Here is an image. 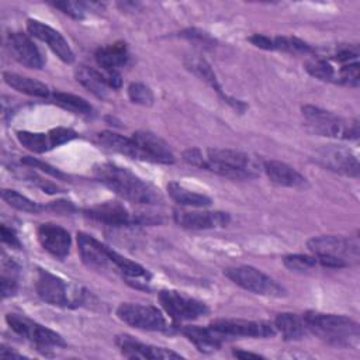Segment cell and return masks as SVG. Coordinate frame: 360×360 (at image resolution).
Here are the masks:
<instances>
[{"instance_id": "cell-1", "label": "cell", "mask_w": 360, "mask_h": 360, "mask_svg": "<svg viewBox=\"0 0 360 360\" xmlns=\"http://www.w3.org/2000/svg\"><path fill=\"white\" fill-rule=\"evenodd\" d=\"M94 176L98 181L111 188L115 194L136 204H162L163 195L149 181L141 179L129 169L115 163H98L94 166Z\"/></svg>"}, {"instance_id": "cell-2", "label": "cell", "mask_w": 360, "mask_h": 360, "mask_svg": "<svg viewBox=\"0 0 360 360\" xmlns=\"http://www.w3.org/2000/svg\"><path fill=\"white\" fill-rule=\"evenodd\" d=\"M302 319L307 330L333 346L357 347L359 345V325L345 315L308 311L302 315Z\"/></svg>"}, {"instance_id": "cell-3", "label": "cell", "mask_w": 360, "mask_h": 360, "mask_svg": "<svg viewBox=\"0 0 360 360\" xmlns=\"http://www.w3.org/2000/svg\"><path fill=\"white\" fill-rule=\"evenodd\" d=\"M222 177L233 180L255 179L263 170V162L256 156L228 148H211L207 150L202 167Z\"/></svg>"}, {"instance_id": "cell-4", "label": "cell", "mask_w": 360, "mask_h": 360, "mask_svg": "<svg viewBox=\"0 0 360 360\" xmlns=\"http://www.w3.org/2000/svg\"><path fill=\"white\" fill-rule=\"evenodd\" d=\"M302 115L305 127L315 135L338 138V139H357L359 121L345 120L330 111L315 105H304Z\"/></svg>"}, {"instance_id": "cell-5", "label": "cell", "mask_w": 360, "mask_h": 360, "mask_svg": "<svg viewBox=\"0 0 360 360\" xmlns=\"http://www.w3.org/2000/svg\"><path fill=\"white\" fill-rule=\"evenodd\" d=\"M35 290L42 301L53 307L75 308L79 307L86 297V291L82 287L69 284L62 277L42 269L38 270Z\"/></svg>"}, {"instance_id": "cell-6", "label": "cell", "mask_w": 360, "mask_h": 360, "mask_svg": "<svg viewBox=\"0 0 360 360\" xmlns=\"http://www.w3.org/2000/svg\"><path fill=\"white\" fill-rule=\"evenodd\" d=\"M224 274L233 281L236 285L242 287L246 291H250L257 295L274 297L280 298L285 295V288L278 284L274 278L267 276L252 266H236L229 267L224 271Z\"/></svg>"}, {"instance_id": "cell-7", "label": "cell", "mask_w": 360, "mask_h": 360, "mask_svg": "<svg viewBox=\"0 0 360 360\" xmlns=\"http://www.w3.org/2000/svg\"><path fill=\"white\" fill-rule=\"evenodd\" d=\"M308 249L316 257H332L345 266L359 260V242L357 239H347L336 235H322L311 238L307 242Z\"/></svg>"}, {"instance_id": "cell-8", "label": "cell", "mask_w": 360, "mask_h": 360, "mask_svg": "<svg viewBox=\"0 0 360 360\" xmlns=\"http://www.w3.org/2000/svg\"><path fill=\"white\" fill-rule=\"evenodd\" d=\"M117 316L127 325L152 332L167 330V321L160 309L153 305L122 302L117 308Z\"/></svg>"}, {"instance_id": "cell-9", "label": "cell", "mask_w": 360, "mask_h": 360, "mask_svg": "<svg viewBox=\"0 0 360 360\" xmlns=\"http://www.w3.org/2000/svg\"><path fill=\"white\" fill-rule=\"evenodd\" d=\"M6 322L13 332L39 347H59L66 345L59 333L27 316L18 314H7Z\"/></svg>"}, {"instance_id": "cell-10", "label": "cell", "mask_w": 360, "mask_h": 360, "mask_svg": "<svg viewBox=\"0 0 360 360\" xmlns=\"http://www.w3.org/2000/svg\"><path fill=\"white\" fill-rule=\"evenodd\" d=\"M159 302L174 321H193L208 314V307L202 301L176 290H162L159 292Z\"/></svg>"}, {"instance_id": "cell-11", "label": "cell", "mask_w": 360, "mask_h": 360, "mask_svg": "<svg viewBox=\"0 0 360 360\" xmlns=\"http://www.w3.org/2000/svg\"><path fill=\"white\" fill-rule=\"evenodd\" d=\"M18 142L34 153H44L53 148H58L75 138L77 134L70 128L58 127L49 132H30V131H17Z\"/></svg>"}, {"instance_id": "cell-12", "label": "cell", "mask_w": 360, "mask_h": 360, "mask_svg": "<svg viewBox=\"0 0 360 360\" xmlns=\"http://www.w3.org/2000/svg\"><path fill=\"white\" fill-rule=\"evenodd\" d=\"M84 215L91 221L108 226H127L145 221L141 215L132 214L124 204L118 201H105L84 210Z\"/></svg>"}, {"instance_id": "cell-13", "label": "cell", "mask_w": 360, "mask_h": 360, "mask_svg": "<svg viewBox=\"0 0 360 360\" xmlns=\"http://www.w3.org/2000/svg\"><path fill=\"white\" fill-rule=\"evenodd\" d=\"M214 329L225 335L245 336V338H270L277 333L273 323L266 321H248V319H217L210 323Z\"/></svg>"}, {"instance_id": "cell-14", "label": "cell", "mask_w": 360, "mask_h": 360, "mask_svg": "<svg viewBox=\"0 0 360 360\" xmlns=\"http://www.w3.org/2000/svg\"><path fill=\"white\" fill-rule=\"evenodd\" d=\"M322 166H325L329 170H333L336 173L349 176V177H357L360 172L359 160L356 155L342 146L335 145H325L316 152L315 158Z\"/></svg>"}, {"instance_id": "cell-15", "label": "cell", "mask_w": 360, "mask_h": 360, "mask_svg": "<svg viewBox=\"0 0 360 360\" xmlns=\"http://www.w3.org/2000/svg\"><path fill=\"white\" fill-rule=\"evenodd\" d=\"M27 30L31 37L45 42L62 62L72 63L75 60V53L70 45L59 31L53 30L52 27L38 20H31V18L27 21Z\"/></svg>"}, {"instance_id": "cell-16", "label": "cell", "mask_w": 360, "mask_h": 360, "mask_svg": "<svg viewBox=\"0 0 360 360\" xmlns=\"http://www.w3.org/2000/svg\"><path fill=\"white\" fill-rule=\"evenodd\" d=\"M174 221L179 226L186 229H217L229 224L231 217L224 211H186L176 210Z\"/></svg>"}, {"instance_id": "cell-17", "label": "cell", "mask_w": 360, "mask_h": 360, "mask_svg": "<svg viewBox=\"0 0 360 360\" xmlns=\"http://www.w3.org/2000/svg\"><path fill=\"white\" fill-rule=\"evenodd\" d=\"M37 235L41 246L53 257L63 260L69 255L72 238L70 233L60 225L52 222L41 224L37 229Z\"/></svg>"}, {"instance_id": "cell-18", "label": "cell", "mask_w": 360, "mask_h": 360, "mask_svg": "<svg viewBox=\"0 0 360 360\" xmlns=\"http://www.w3.org/2000/svg\"><path fill=\"white\" fill-rule=\"evenodd\" d=\"M115 343L121 354L127 359H181V354L170 349L146 345L128 335L117 336Z\"/></svg>"}, {"instance_id": "cell-19", "label": "cell", "mask_w": 360, "mask_h": 360, "mask_svg": "<svg viewBox=\"0 0 360 360\" xmlns=\"http://www.w3.org/2000/svg\"><path fill=\"white\" fill-rule=\"evenodd\" d=\"M7 48L11 56L21 65L31 69H42L44 58L27 34L10 32L7 37Z\"/></svg>"}, {"instance_id": "cell-20", "label": "cell", "mask_w": 360, "mask_h": 360, "mask_svg": "<svg viewBox=\"0 0 360 360\" xmlns=\"http://www.w3.org/2000/svg\"><path fill=\"white\" fill-rule=\"evenodd\" d=\"M131 138L142 150L146 160L165 165L174 163V153L172 152L170 146L156 134L149 131H136Z\"/></svg>"}, {"instance_id": "cell-21", "label": "cell", "mask_w": 360, "mask_h": 360, "mask_svg": "<svg viewBox=\"0 0 360 360\" xmlns=\"http://www.w3.org/2000/svg\"><path fill=\"white\" fill-rule=\"evenodd\" d=\"M77 249L83 263L91 269H105L112 266L111 249L89 233L77 232Z\"/></svg>"}, {"instance_id": "cell-22", "label": "cell", "mask_w": 360, "mask_h": 360, "mask_svg": "<svg viewBox=\"0 0 360 360\" xmlns=\"http://www.w3.org/2000/svg\"><path fill=\"white\" fill-rule=\"evenodd\" d=\"M263 170L271 183L281 187L301 188L308 184L307 179L300 172L280 160H264Z\"/></svg>"}, {"instance_id": "cell-23", "label": "cell", "mask_w": 360, "mask_h": 360, "mask_svg": "<svg viewBox=\"0 0 360 360\" xmlns=\"http://www.w3.org/2000/svg\"><path fill=\"white\" fill-rule=\"evenodd\" d=\"M181 333L190 342H193L194 346L200 352H204V353L218 350L221 347V345L224 343V340L228 339L225 335H222L221 332L214 329L211 325H208V326H195V325L184 326V328H181Z\"/></svg>"}, {"instance_id": "cell-24", "label": "cell", "mask_w": 360, "mask_h": 360, "mask_svg": "<svg viewBox=\"0 0 360 360\" xmlns=\"http://www.w3.org/2000/svg\"><path fill=\"white\" fill-rule=\"evenodd\" d=\"M97 65L101 70L112 72L121 66H125L129 59L128 46L125 42H114L104 46H100L94 53Z\"/></svg>"}, {"instance_id": "cell-25", "label": "cell", "mask_w": 360, "mask_h": 360, "mask_svg": "<svg viewBox=\"0 0 360 360\" xmlns=\"http://www.w3.org/2000/svg\"><path fill=\"white\" fill-rule=\"evenodd\" d=\"M97 142L104 146L108 150L125 155L132 159L146 160L142 150L136 146V143L132 141V138H127L124 135H120L112 131H103L97 134Z\"/></svg>"}, {"instance_id": "cell-26", "label": "cell", "mask_w": 360, "mask_h": 360, "mask_svg": "<svg viewBox=\"0 0 360 360\" xmlns=\"http://www.w3.org/2000/svg\"><path fill=\"white\" fill-rule=\"evenodd\" d=\"M187 66L190 70H193L200 79H202L204 82H207L224 100H226L228 104H231L235 110H242L245 108V104L239 100H235V98H231L229 96H226L224 91H222V87L221 84L218 83V79L212 70V68L210 66V63L202 59V58H197V56H193V58H188V62H187Z\"/></svg>"}, {"instance_id": "cell-27", "label": "cell", "mask_w": 360, "mask_h": 360, "mask_svg": "<svg viewBox=\"0 0 360 360\" xmlns=\"http://www.w3.org/2000/svg\"><path fill=\"white\" fill-rule=\"evenodd\" d=\"M76 80L83 87H86L90 93H93L100 98L105 97L108 93V89H111L108 84V77L104 70L101 72L84 65L76 69Z\"/></svg>"}, {"instance_id": "cell-28", "label": "cell", "mask_w": 360, "mask_h": 360, "mask_svg": "<svg viewBox=\"0 0 360 360\" xmlns=\"http://www.w3.org/2000/svg\"><path fill=\"white\" fill-rule=\"evenodd\" d=\"M3 80L6 82L7 86H10L11 89L22 94L39 97V98H46L49 96L48 86L35 79H31L18 73H13V72H3Z\"/></svg>"}, {"instance_id": "cell-29", "label": "cell", "mask_w": 360, "mask_h": 360, "mask_svg": "<svg viewBox=\"0 0 360 360\" xmlns=\"http://www.w3.org/2000/svg\"><path fill=\"white\" fill-rule=\"evenodd\" d=\"M167 193L173 201H176L180 205L184 207H194V208H202L211 205L212 200L201 193L188 190L183 184L177 181H170L167 184Z\"/></svg>"}, {"instance_id": "cell-30", "label": "cell", "mask_w": 360, "mask_h": 360, "mask_svg": "<svg viewBox=\"0 0 360 360\" xmlns=\"http://www.w3.org/2000/svg\"><path fill=\"white\" fill-rule=\"evenodd\" d=\"M273 325L276 330L283 335L284 340H298L304 338V335L308 332L302 316H298L297 314L291 312L278 314Z\"/></svg>"}, {"instance_id": "cell-31", "label": "cell", "mask_w": 360, "mask_h": 360, "mask_svg": "<svg viewBox=\"0 0 360 360\" xmlns=\"http://www.w3.org/2000/svg\"><path fill=\"white\" fill-rule=\"evenodd\" d=\"M305 69L315 79H319V80H323V82L338 83L339 65L336 66V63L329 60L326 56L315 55V56L309 58L305 62Z\"/></svg>"}, {"instance_id": "cell-32", "label": "cell", "mask_w": 360, "mask_h": 360, "mask_svg": "<svg viewBox=\"0 0 360 360\" xmlns=\"http://www.w3.org/2000/svg\"><path fill=\"white\" fill-rule=\"evenodd\" d=\"M52 100L59 107H62L68 111H72L75 114H80V115H86V117L93 114V107L90 105V103L80 96H76L72 93H65V91H55L52 94Z\"/></svg>"}, {"instance_id": "cell-33", "label": "cell", "mask_w": 360, "mask_h": 360, "mask_svg": "<svg viewBox=\"0 0 360 360\" xmlns=\"http://www.w3.org/2000/svg\"><path fill=\"white\" fill-rule=\"evenodd\" d=\"M111 263L127 277L143 278V280L149 278V271L145 267H142L141 264L132 262L131 259L117 253L115 250H111Z\"/></svg>"}, {"instance_id": "cell-34", "label": "cell", "mask_w": 360, "mask_h": 360, "mask_svg": "<svg viewBox=\"0 0 360 360\" xmlns=\"http://www.w3.org/2000/svg\"><path fill=\"white\" fill-rule=\"evenodd\" d=\"M1 297L3 298H7V297H11L15 294L17 291V277H15V273L18 270L17 264L8 259L6 256V253L3 252L1 255Z\"/></svg>"}, {"instance_id": "cell-35", "label": "cell", "mask_w": 360, "mask_h": 360, "mask_svg": "<svg viewBox=\"0 0 360 360\" xmlns=\"http://www.w3.org/2000/svg\"><path fill=\"white\" fill-rule=\"evenodd\" d=\"M1 198L13 208L22 211V212H30V214H37L44 207H41L38 202L32 201L31 198H28L27 195L15 191V190H10V188H4L1 191Z\"/></svg>"}, {"instance_id": "cell-36", "label": "cell", "mask_w": 360, "mask_h": 360, "mask_svg": "<svg viewBox=\"0 0 360 360\" xmlns=\"http://www.w3.org/2000/svg\"><path fill=\"white\" fill-rule=\"evenodd\" d=\"M52 6L55 8H59L63 14H68L75 20H83L87 11H97L101 7L100 3H94V1L87 3V1H68V0L52 3Z\"/></svg>"}, {"instance_id": "cell-37", "label": "cell", "mask_w": 360, "mask_h": 360, "mask_svg": "<svg viewBox=\"0 0 360 360\" xmlns=\"http://www.w3.org/2000/svg\"><path fill=\"white\" fill-rule=\"evenodd\" d=\"M128 97L132 103L143 105V107H149L153 104V91L150 90L149 86L139 83V82H134L128 86Z\"/></svg>"}, {"instance_id": "cell-38", "label": "cell", "mask_w": 360, "mask_h": 360, "mask_svg": "<svg viewBox=\"0 0 360 360\" xmlns=\"http://www.w3.org/2000/svg\"><path fill=\"white\" fill-rule=\"evenodd\" d=\"M283 262L287 269H290L291 271H300V273L312 270L318 264L316 256H308V255H300V253L287 255Z\"/></svg>"}, {"instance_id": "cell-39", "label": "cell", "mask_w": 360, "mask_h": 360, "mask_svg": "<svg viewBox=\"0 0 360 360\" xmlns=\"http://www.w3.org/2000/svg\"><path fill=\"white\" fill-rule=\"evenodd\" d=\"M21 163L25 165V166H31V167H34V169H39L41 172H44V173H46V174H49V176H52V177H55V179H58V180H65V179H68V176H66L63 172H60L59 169H56V167H53V166H51V165L42 162V160H38V159H35V158L24 156V158L21 159Z\"/></svg>"}, {"instance_id": "cell-40", "label": "cell", "mask_w": 360, "mask_h": 360, "mask_svg": "<svg viewBox=\"0 0 360 360\" xmlns=\"http://www.w3.org/2000/svg\"><path fill=\"white\" fill-rule=\"evenodd\" d=\"M183 159H184V162H187L188 165L201 169L205 156L202 155V152H201L200 149L193 148V149H187V150L183 153Z\"/></svg>"}, {"instance_id": "cell-41", "label": "cell", "mask_w": 360, "mask_h": 360, "mask_svg": "<svg viewBox=\"0 0 360 360\" xmlns=\"http://www.w3.org/2000/svg\"><path fill=\"white\" fill-rule=\"evenodd\" d=\"M0 232H1V240L3 243L14 248V249H21V242L18 239V236L15 235V232L11 228H7L4 224L0 226Z\"/></svg>"}, {"instance_id": "cell-42", "label": "cell", "mask_w": 360, "mask_h": 360, "mask_svg": "<svg viewBox=\"0 0 360 360\" xmlns=\"http://www.w3.org/2000/svg\"><path fill=\"white\" fill-rule=\"evenodd\" d=\"M249 41L257 48H262L266 51H274V41H273V38H270L267 35L253 34L252 37H249Z\"/></svg>"}, {"instance_id": "cell-43", "label": "cell", "mask_w": 360, "mask_h": 360, "mask_svg": "<svg viewBox=\"0 0 360 360\" xmlns=\"http://www.w3.org/2000/svg\"><path fill=\"white\" fill-rule=\"evenodd\" d=\"M233 356L239 357V359H262L263 357L257 353H250V352H245V350H233Z\"/></svg>"}, {"instance_id": "cell-44", "label": "cell", "mask_w": 360, "mask_h": 360, "mask_svg": "<svg viewBox=\"0 0 360 360\" xmlns=\"http://www.w3.org/2000/svg\"><path fill=\"white\" fill-rule=\"evenodd\" d=\"M0 356L1 357H24L22 354H20V353H17V352H14V350H11L10 347H6L4 345H1V349H0Z\"/></svg>"}]
</instances>
